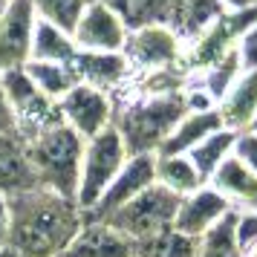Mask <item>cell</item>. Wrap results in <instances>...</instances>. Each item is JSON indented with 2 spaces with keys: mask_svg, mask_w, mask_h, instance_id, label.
I'll list each match as a JSON object with an SVG mask.
<instances>
[{
  "mask_svg": "<svg viewBox=\"0 0 257 257\" xmlns=\"http://www.w3.org/2000/svg\"><path fill=\"white\" fill-rule=\"evenodd\" d=\"M234 142H237V130L220 127V130H214L211 136H205L197 148L188 151V159L194 162V168L199 171V176H202L205 182H208L211 174L234 153Z\"/></svg>",
  "mask_w": 257,
  "mask_h": 257,
  "instance_id": "cell-23",
  "label": "cell"
},
{
  "mask_svg": "<svg viewBox=\"0 0 257 257\" xmlns=\"http://www.w3.org/2000/svg\"><path fill=\"white\" fill-rule=\"evenodd\" d=\"M217 113L222 127L245 130L257 116V70H243L240 78L231 84V90L217 101Z\"/></svg>",
  "mask_w": 257,
  "mask_h": 257,
  "instance_id": "cell-15",
  "label": "cell"
},
{
  "mask_svg": "<svg viewBox=\"0 0 257 257\" xmlns=\"http://www.w3.org/2000/svg\"><path fill=\"white\" fill-rule=\"evenodd\" d=\"M58 257H136V243L107 220H84Z\"/></svg>",
  "mask_w": 257,
  "mask_h": 257,
  "instance_id": "cell-13",
  "label": "cell"
},
{
  "mask_svg": "<svg viewBox=\"0 0 257 257\" xmlns=\"http://www.w3.org/2000/svg\"><path fill=\"white\" fill-rule=\"evenodd\" d=\"M0 87H3L6 101H9V110H12V116H15L21 139H29V136L41 133L44 127L61 121L58 101L47 98L35 84L29 81V75L24 70L0 72Z\"/></svg>",
  "mask_w": 257,
  "mask_h": 257,
  "instance_id": "cell-7",
  "label": "cell"
},
{
  "mask_svg": "<svg viewBox=\"0 0 257 257\" xmlns=\"http://www.w3.org/2000/svg\"><path fill=\"white\" fill-rule=\"evenodd\" d=\"M87 220L75 199L32 185L9 194V237L18 257H58Z\"/></svg>",
  "mask_w": 257,
  "mask_h": 257,
  "instance_id": "cell-1",
  "label": "cell"
},
{
  "mask_svg": "<svg viewBox=\"0 0 257 257\" xmlns=\"http://www.w3.org/2000/svg\"><path fill=\"white\" fill-rule=\"evenodd\" d=\"M243 257H257V243L248 245V248H243Z\"/></svg>",
  "mask_w": 257,
  "mask_h": 257,
  "instance_id": "cell-36",
  "label": "cell"
},
{
  "mask_svg": "<svg viewBox=\"0 0 257 257\" xmlns=\"http://www.w3.org/2000/svg\"><path fill=\"white\" fill-rule=\"evenodd\" d=\"M188 113L182 87L179 90H162L148 93L127 101L124 107H116L113 127L121 133L127 153H159L162 142L174 124Z\"/></svg>",
  "mask_w": 257,
  "mask_h": 257,
  "instance_id": "cell-3",
  "label": "cell"
},
{
  "mask_svg": "<svg viewBox=\"0 0 257 257\" xmlns=\"http://www.w3.org/2000/svg\"><path fill=\"white\" fill-rule=\"evenodd\" d=\"M234 156H237L251 174H257V133L240 130V133H237V142H234Z\"/></svg>",
  "mask_w": 257,
  "mask_h": 257,
  "instance_id": "cell-30",
  "label": "cell"
},
{
  "mask_svg": "<svg viewBox=\"0 0 257 257\" xmlns=\"http://www.w3.org/2000/svg\"><path fill=\"white\" fill-rule=\"evenodd\" d=\"M0 257H18V254H15V248L9 243H0Z\"/></svg>",
  "mask_w": 257,
  "mask_h": 257,
  "instance_id": "cell-35",
  "label": "cell"
},
{
  "mask_svg": "<svg viewBox=\"0 0 257 257\" xmlns=\"http://www.w3.org/2000/svg\"><path fill=\"white\" fill-rule=\"evenodd\" d=\"M127 148L124 139L113 124L101 130L98 136L84 142V156H81V174H78V188H75V205L87 214L93 205L101 199L107 185L116 179L121 165L127 162Z\"/></svg>",
  "mask_w": 257,
  "mask_h": 257,
  "instance_id": "cell-4",
  "label": "cell"
},
{
  "mask_svg": "<svg viewBox=\"0 0 257 257\" xmlns=\"http://www.w3.org/2000/svg\"><path fill=\"white\" fill-rule=\"evenodd\" d=\"M121 55L127 58L133 72L156 75V72H171L185 58V44L168 24H151L130 29Z\"/></svg>",
  "mask_w": 257,
  "mask_h": 257,
  "instance_id": "cell-6",
  "label": "cell"
},
{
  "mask_svg": "<svg viewBox=\"0 0 257 257\" xmlns=\"http://www.w3.org/2000/svg\"><path fill=\"white\" fill-rule=\"evenodd\" d=\"M21 70L29 75V81L35 84L41 93L61 101L64 95L70 93L72 87L78 84V75L72 70V64H55V61H26Z\"/></svg>",
  "mask_w": 257,
  "mask_h": 257,
  "instance_id": "cell-22",
  "label": "cell"
},
{
  "mask_svg": "<svg viewBox=\"0 0 257 257\" xmlns=\"http://www.w3.org/2000/svg\"><path fill=\"white\" fill-rule=\"evenodd\" d=\"M110 6L113 12L124 21L127 29H139V26H151V24H168L174 18L179 0H98Z\"/></svg>",
  "mask_w": 257,
  "mask_h": 257,
  "instance_id": "cell-21",
  "label": "cell"
},
{
  "mask_svg": "<svg viewBox=\"0 0 257 257\" xmlns=\"http://www.w3.org/2000/svg\"><path fill=\"white\" fill-rule=\"evenodd\" d=\"M225 12L220 0H179L174 18H171V26L174 32L182 38V44H194L205 29L217 24V18Z\"/></svg>",
  "mask_w": 257,
  "mask_h": 257,
  "instance_id": "cell-18",
  "label": "cell"
},
{
  "mask_svg": "<svg viewBox=\"0 0 257 257\" xmlns=\"http://www.w3.org/2000/svg\"><path fill=\"white\" fill-rule=\"evenodd\" d=\"M156 182L182 199L205 185L188 153H156Z\"/></svg>",
  "mask_w": 257,
  "mask_h": 257,
  "instance_id": "cell-19",
  "label": "cell"
},
{
  "mask_svg": "<svg viewBox=\"0 0 257 257\" xmlns=\"http://www.w3.org/2000/svg\"><path fill=\"white\" fill-rule=\"evenodd\" d=\"M156 182V153H133L127 156V162L121 165V171L116 179L107 185L101 199L93 205V211H87V220H107L116 208H121L124 202L142 194L148 185Z\"/></svg>",
  "mask_w": 257,
  "mask_h": 257,
  "instance_id": "cell-10",
  "label": "cell"
},
{
  "mask_svg": "<svg viewBox=\"0 0 257 257\" xmlns=\"http://www.w3.org/2000/svg\"><path fill=\"white\" fill-rule=\"evenodd\" d=\"M245 130H251V133H257V116H254V121H251V124H248Z\"/></svg>",
  "mask_w": 257,
  "mask_h": 257,
  "instance_id": "cell-37",
  "label": "cell"
},
{
  "mask_svg": "<svg viewBox=\"0 0 257 257\" xmlns=\"http://www.w3.org/2000/svg\"><path fill=\"white\" fill-rule=\"evenodd\" d=\"M240 72H243V61H240L237 47H234V49H228L222 58L214 61L208 70L197 72V75H194V84H197V87H202V90L211 95V101L217 104L222 95L231 90V84L240 78Z\"/></svg>",
  "mask_w": 257,
  "mask_h": 257,
  "instance_id": "cell-25",
  "label": "cell"
},
{
  "mask_svg": "<svg viewBox=\"0 0 257 257\" xmlns=\"http://www.w3.org/2000/svg\"><path fill=\"white\" fill-rule=\"evenodd\" d=\"M35 185V176L26 162V148L21 136H0V191L18 194Z\"/></svg>",
  "mask_w": 257,
  "mask_h": 257,
  "instance_id": "cell-20",
  "label": "cell"
},
{
  "mask_svg": "<svg viewBox=\"0 0 257 257\" xmlns=\"http://www.w3.org/2000/svg\"><path fill=\"white\" fill-rule=\"evenodd\" d=\"M0 136H18V124H15L6 95H3V87H0Z\"/></svg>",
  "mask_w": 257,
  "mask_h": 257,
  "instance_id": "cell-32",
  "label": "cell"
},
{
  "mask_svg": "<svg viewBox=\"0 0 257 257\" xmlns=\"http://www.w3.org/2000/svg\"><path fill=\"white\" fill-rule=\"evenodd\" d=\"M35 24L32 0H6L0 6V72L21 70L32 58Z\"/></svg>",
  "mask_w": 257,
  "mask_h": 257,
  "instance_id": "cell-9",
  "label": "cell"
},
{
  "mask_svg": "<svg viewBox=\"0 0 257 257\" xmlns=\"http://www.w3.org/2000/svg\"><path fill=\"white\" fill-rule=\"evenodd\" d=\"M176 205H179V197L171 194L168 188H162L159 182H153L130 202L113 211L107 217V222L113 228H118L124 237H130L133 243H142V240H148L165 228H174Z\"/></svg>",
  "mask_w": 257,
  "mask_h": 257,
  "instance_id": "cell-5",
  "label": "cell"
},
{
  "mask_svg": "<svg viewBox=\"0 0 257 257\" xmlns=\"http://www.w3.org/2000/svg\"><path fill=\"white\" fill-rule=\"evenodd\" d=\"M72 70L78 75V81L93 84V87L107 90V93L121 87L133 72L121 52H81V49L72 61Z\"/></svg>",
  "mask_w": 257,
  "mask_h": 257,
  "instance_id": "cell-14",
  "label": "cell"
},
{
  "mask_svg": "<svg viewBox=\"0 0 257 257\" xmlns=\"http://www.w3.org/2000/svg\"><path fill=\"white\" fill-rule=\"evenodd\" d=\"M237 52H240V61H243V70H257V21L237 41Z\"/></svg>",
  "mask_w": 257,
  "mask_h": 257,
  "instance_id": "cell-31",
  "label": "cell"
},
{
  "mask_svg": "<svg viewBox=\"0 0 257 257\" xmlns=\"http://www.w3.org/2000/svg\"><path fill=\"white\" fill-rule=\"evenodd\" d=\"M127 26L110 6L90 0L81 21L72 29V44L81 52H121L127 41Z\"/></svg>",
  "mask_w": 257,
  "mask_h": 257,
  "instance_id": "cell-11",
  "label": "cell"
},
{
  "mask_svg": "<svg viewBox=\"0 0 257 257\" xmlns=\"http://www.w3.org/2000/svg\"><path fill=\"white\" fill-rule=\"evenodd\" d=\"M32 6H35L38 21H47V24L58 26V29L72 35V29L81 21L90 0H32Z\"/></svg>",
  "mask_w": 257,
  "mask_h": 257,
  "instance_id": "cell-27",
  "label": "cell"
},
{
  "mask_svg": "<svg viewBox=\"0 0 257 257\" xmlns=\"http://www.w3.org/2000/svg\"><path fill=\"white\" fill-rule=\"evenodd\" d=\"M254 208H257V205H254Z\"/></svg>",
  "mask_w": 257,
  "mask_h": 257,
  "instance_id": "cell-38",
  "label": "cell"
},
{
  "mask_svg": "<svg viewBox=\"0 0 257 257\" xmlns=\"http://www.w3.org/2000/svg\"><path fill=\"white\" fill-rule=\"evenodd\" d=\"M231 214H228L225 220H220L214 228H208V231L197 240V257H243L240 245L234 240Z\"/></svg>",
  "mask_w": 257,
  "mask_h": 257,
  "instance_id": "cell-28",
  "label": "cell"
},
{
  "mask_svg": "<svg viewBox=\"0 0 257 257\" xmlns=\"http://www.w3.org/2000/svg\"><path fill=\"white\" fill-rule=\"evenodd\" d=\"M220 127H222V118L217 113V107H211V110H188L185 116L174 124V130L168 133V139L162 142L159 153H188L191 148H197L205 136H211Z\"/></svg>",
  "mask_w": 257,
  "mask_h": 257,
  "instance_id": "cell-17",
  "label": "cell"
},
{
  "mask_svg": "<svg viewBox=\"0 0 257 257\" xmlns=\"http://www.w3.org/2000/svg\"><path fill=\"white\" fill-rule=\"evenodd\" d=\"M231 211H234L231 202L222 197L217 188H211L205 182L194 194H188V197L179 199L176 217H174V228L188 234V237H194V240H199L208 228H214L220 220H225Z\"/></svg>",
  "mask_w": 257,
  "mask_h": 257,
  "instance_id": "cell-12",
  "label": "cell"
},
{
  "mask_svg": "<svg viewBox=\"0 0 257 257\" xmlns=\"http://www.w3.org/2000/svg\"><path fill=\"white\" fill-rule=\"evenodd\" d=\"M208 185L217 188L234 208H251V205H257V174H251L234 153L211 174Z\"/></svg>",
  "mask_w": 257,
  "mask_h": 257,
  "instance_id": "cell-16",
  "label": "cell"
},
{
  "mask_svg": "<svg viewBox=\"0 0 257 257\" xmlns=\"http://www.w3.org/2000/svg\"><path fill=\"white\" fill-rule=\"evenodd\" d=\"M136 257H197V240L176 228H165L136 243Z\"/></svg>",
  "mask_w": 257,
  "mask_h": 257,
  "instance_id": "cell-26",
  "label": "cell"
},
{
  "mask_svg": "<svg viewBox=\"0 0 257 257\" xmlns=\"http://www.w3.org/2000/svg\"><path fill=\"white\" fill-rule=\"evenodd\" d=\"M9 237V194L0 191V243H6Z\"/></svg>",
  "mask_w": 257,
  "mask_h": 257,
  "instance_id": "cell-33",
  "label": "cell"
},
{
  "mask_svg": "<svg viewBox=\"0 0 257 257\" xmlns=\"http://www.w3.org/2000/svg\"><path fill=\"white\" fill-rule=\"evenodd\" d=\"M58 116L70 130H75L84 142L107 130L116 118V101L107 90L78 81L58 101Z\"/></svg>",
  "mask_w": 257,
  "mask_h": 257,
  "instance_id": "cell-8",
  "label": "cell"
},
{
  "mask_svg": "<svg viewBox=\"0 0 257 257\" xmlns=\"http://www.w3.org/2000/svg\"><path fill=\"white\" fill-rule=\"evenodd\" d=\"M231 225H234V240L240 245V251L257 243V208L254 205L251 208H234Z\"/></svg>",
  "mask_w": 257,
  "mask_h": 257,
  "instance_id": "cell-29",
  "label": "cell"
},
{
  "mask_svg": "<svg viewBox=\"0 0 257 257\" xmlns=\"http://www.w3.org/2000/svg\"><path fill=\"white\" fill-rule=\"evenodd\" d=\"M220 3L228 9V12H240V9H251V6H257V0H220Z\"/></svg>",
  "mask_w": 257,
  "mask_h": 257,
  "instance_id": "cell-34",
  "label": "cell"
},
{
  "mask_svg": "<svg viewBox=\"0 0 257 257\" xmlns=\"http://www.w3.org/2000/svg\"><path fill=\"white\" fill-rule=\"evenodd\" d=\"M78 49L72 44V35L58 26L38 21L32 35V58L29 61H55V64H72Z\"/></svg>",
  "mask_w": 257,
  "mask_h": 257,
  "instance_id": "cell-24",
  "label": "cell"
},
{
  "mask_svg": "<svg viewBox=\"0 0 257 257\" xmlns=\"http://www.w3.org/2000/svg\"><path fill=\"white\" fill-rule=\"evenodd\" d=\"M24 148L29 171L35 176V185L75 199L81 156H84L81 136L75 130H70L64 121H55V124L44 127L41 133L24 139Z\"/></svg>",
  "mask_w": 257,
  "mask_h": 257,
  "instance_id": "cell-2",
  "label": "cell"
}]
</instances>
